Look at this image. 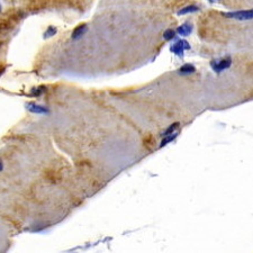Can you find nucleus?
<instances>
[{"instance_id": "nucleus-14", "label": "nucleus", "mask_w": 253, "mask_h": 253, "mask_svg": "<svg viewBox=\"0 0 253 253\" xmlns=\"http://www.w3.org/2000/svg\"><path fill=\"white\" fill-rule=\"evenodd\" d=\"M0 11H1V6H0Z\"/></svg>"}, {"instance_id": "nucleus-2", "label": "nucleus", "mask_w": 253, "mask_h": 253, "mask_svg": "<svg viewBox=\"0 0 253 253\" xmlns=\"http://www.w3.org/2000/svg\"><path fill=\"white\" fill-rule=\"evenodd\" d=\"M231 64H232L231 58H225V59H222V60H219V61L214 60L210 62L212 69L215 71V72H217V73L222 72V71L225 70V69H228V68L231 67Z\"/></svg>"}, {"instance_id": "nucleus-13", "label": "nucleus", "mask_w": 253, "mask_h": 253, "mask_svg": "<svg viewBox=\"0 0 253 253\" xmlns=\"http://www.w3.org/2000/svg\"><path fill=\"white\" fill-rule=\"evenodd\" d=\"M210 2H215V1H218V0H209Z\"/></svg>"}, {"instance_id": "nucleus-10", "label": "nucleus", "mask_w": 253, "mask_h": 253, "mask_svg": "<svg viewBox=\"0 0 253 253\" xmlns=\"http://www.w3.org/2000/svg\"><path fill=\"white\" fill-rule=\"evenodd\" d=\"M163 37H164V40H173V38L176 37V32L173 29H167L163 33Z\"/></svg>"}, {"instance_id": "nucleus-11", "label": "nucleus", "mask_w": 253, "mask_h": 253, "mask_svg": "<svg viewBox=\"0 0 253 253\" xmlns=\"http://www.w3.org/2000/svg\"><path fill=\"white\" fill-rule=\"evenodd\" d=\"M55 34H56V28L53 27V26H50V27L46 29V32L44 33V38H49L51 36H54Z\"/></svg>"}, {"instance_id": "nucleus-3", "label": "nucleus", "mask_w": 253, "mask_h": 253, "mask_svg": "<svg viewBox=\"0 0 253 253\" xmlns=\"http://www.w3.org/2000/svg\"><path fill=\"white\" fill-rule=\"evenodd\" d=\"M189 49H190L189 43L184 40H177V42L172 45L171 47H170V51H171L172 53H174L176 55H178V56H182L184 50H189Z\"/></svg>"}, {"instance_id": "nucleus-9", "label": "nucleus", "mask_w": 253, "mask_h": 253, "mask_svg": "<svg viewBox=\"0 0 253 253\" xmlns=\"http://www.w3.org/2000/svg\"><path fill=\"white\" fill-rule=\"evenodd\" d=\"M179 126H180V124L179 123H173L172 125H170L165 131L164 133L162 134V136H165V135H169V134H172V133H174L176 130H178L179 128Z\"/></svg>"}, {"instance_id": "nucleus-5", "label": "nucleus", "mask_w": 253, "mask_h": 253, "mask_svg": "<svg viewBox=\"0 0 253 253\" xmlns=\"http://www.w3.org/2000/svg\"><path fill=\"white\" fill-rule=\"evenodd\" d=\"M191 30H192V26L190 24L186 23V24H183V25L179 26V27L177 28V33H178L179 35H181V36H188V35L191 33Z\"/></svg>"}, {"instance_id": "nucleus-7", "label": "nucleus", "mask_w": 253, "mask_h": 253, "mask_svg": "<svg viewBox=\"0 0 253 253\" xmlns=\"http://www.w3.org/2000/svg\"><path fill=\"white\" fill-rule=\"evenodd\" d=\"M196 71V68L192 65V64H184L182 65L181 68L178 70V72L182 74V75H186V74H190V73H193Z\"/></svg>"}, {"instance_id": "nucleus-12", "label": "nucleus", "mask_w": 253, "mask_h": 253, "mask_svg": "<svg viewBox=\"0 0 253 253\" xmlns=\"http://www.w3.org/2000/svg\"><path fill=\"white\" fill-rule=\"evenodd\" d=\"M3 168H5V167H3V162L0 160V172L3 171Z\"/></svg>"}, {"instance_id": "nucleus-6", "label": "nucleus", "mask_w": 253, "mask_h": 253, "mask_svg": "<svg viewBox=\"0 0 253 253\" xmlns=\"http://www.w3.org/2000/svg\"><path fill=\"white\" fill-rule=\"evenodd\" d=\"M178 134H179V132H174V133H172V134L163 136V140H162L161 143H160V147H163V146H165L168 143H170V142H172L173 140H176L177 136H178Z\"/></svg>"}, {"instance_id": "nucleus-15", "label": "nucleus", "mask_w": 253, "mask_h": 253, "mask_svg": "<svg viewBox=\"0 0 253 253\" xmlns=\"http://www.w3.org/2000/svg\"><path fill=\"white\" fill-rule=\"evenodd\" d=\"M0 74H1V72H0Z\"/></svg>"}, {"instance_id": "nucleus-4", "label": "nucleus", "mask_w": 253, "mask_h": 253, "mask_svg": "<svg viewBox=\"0 0 253 253\" xmlns=\"http://www.w3.org/2000/svg\"><path fill=\"white\" fill-rule=\"evenodd\" d=\"M87 30H88V26L86 25V24H81L79 25L78 27H75L73 32H72V35H71V38L74 40H79L86 33H87Z\"/></svg>"}, {"instance_id": "nucleus-1", "label": "nucleus", "mask_w": 253, "mask_h": 253, "mask_svg": "<svg viewBox=\"0 0 253 253\" xmlns=\"http://www.w3.org/2000/svg\"><path fill=\"white\" fill-rule=\"evenodd\" d=\"M224 16H225V17H227V18H233V19H237V20L253 19V9L239 10V11L226 12V14H224Z\"/></svg>"}, {"instance_id": "nucleus-8", "label": "nucleus", "mask_w": 253, "mask_h": 253, "mask_svg": "<svg viewBox=\"0 0 253 253\" xmlns=\"http://www.w3.org/2000/svg\"><path fill=\"white\" fill-rule=\"evenodd\" d=\"M199 8L195 5H190V6H187L184 8H182L181 10L178 11V15H186V14H189V12H195V11H198Z\"/></svg>"}]
</instances>
